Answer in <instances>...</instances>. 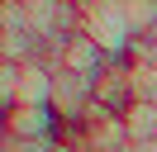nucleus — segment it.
<instances>
[{
	"instance_id": "6",
	"label": "nucleus",
	"mask_w": 157,
	"mask_h": 152,
	"mask_svg": "<svg viewBox=\"0 0 157 152\" xmlns=\"http://www.w3.org/2000/svg\"><path fill=\"white\" fill-rule=\"evenodd\" d=\"M124 124H128L133 142H157V104L152 100H133L124 109Z\"/></svg>"
},
{
	"instance_id": "3",
	"label": "nucleus",
	"mask_w": 157,
	"mask_h": 152,
	"mask_svg": "<svg viewBox=\"0 0 157 152\" xmlns=\"http://www.w3.org/2000/svg\"><path fill=\"white\" fill-rule=\"evenodd\" d=\"M57 66H62V71H76V76H90V81H100V76L114 66V57H109L105 48L90 38V33H71L67 43H62Z\"/></svg>"
},
{
	"instance_id": "4",
	"label": "nucleus",
	"mask_w": 157,
	"mask_h": 152,
	"mask_svg": "<svg viewBox=\"0 0 157 152\" xmlns=\"http://www.w3.org/2000/svg\"><path fill=\"white\" fill-rule=\"evenodd\" d=\"M5 128H10L14 138H52V142H62L67 124L57 119L52 104H14V109L5 114Z\"/></svg>"
},
{
	"instance_id": "5",
	"label": "nucleus",
	"mask_w": 157,
	"mask_h": 152,
	"mask_svg": "<svg viewBox=\"0 0 157 152\" xmlns=\"http://www.w3.org/2000/svg\"><path fill=\"white\" fill-rule=\"evenodd\" d=\"M52 81H57V66L29 57L19 62V104H52Z\"/></svg>"
},
{
	"instance_id": "7",
	"label": "nucleus",
	"mask_w": 157,
	"mask_h": 152,
	"mask_svg": "<svg viewBox=\"0 0 157 152\" xmlns=\"http://www.w3.org/2000/svg\"><path fill=\"white\" fill-rule=\"evenodd\" d=\"M124 14L133 24V38L157 33V0H124Z\"/></svg>"
},
{
	"instance_id": "9",
	"label": "nucleus",
	"mask_w": 157,
	"mask_h": 152,
	"mask_svg": "<svg viewBox=\"0 0 157 152\" xmlns=\"http://www.w3.org/2000/svg\"><path fill=\"white\" fill-rule=\"evenodd\" d=\"M57 147H62V142H52V138H14V133H10L0 152H57Z\"/></svg>"
},
{
	"instance_id": "10",
	"label": "nucleus",
	"mask_w": 157,
	"mask_h": 152,
	"mask_svg": "<svg viewBox=\"0 0 157 152\" xmlns=\"http://www.w3.org/2000/svg\"><path fill=\"white\" fill-rule=\"evenodd\" d=\"M5 138H10V128H5V114H0V147H5Z\"/></svg>"
},
{
	"instance_id": "1",
	"label": "nucleus",
	"mask_w": 157,
	"mask_h": 152,
	"mask_svg": "<svg viewBox=\"0 0 157 152\" xmlns=\"http://www.w3.org/2000/svg\"><path fill=\"white\" fill-rule=\"evenodd\" d=\"M81 33H90L100 48H105L114 62H124L133 52V24L124 14V0H95L90 10H81Z\"/></svg>"
},
{
	"instance_id": "8",
	"label": "nucleus",
	"mask_w": 157,
	"mask_h": 152,
	"mask_svg": "<svg viewBox=\"0 0 157 152\" xmlns=\"http://www.w3.org/2000/svg\"><path fill=\"white\" fill-rule=\"evenodd\" d=\"M19 104V62H0V114Z\"/></svg>"
},
{
	"instance_id": "2",
	"label": "nucleus",
	"mask_w": 157,
	"mask_h": 152,
	"mask_svg": "<svg viewBox=\"0 0 157 152\" xmlns=\"http://www.w3.org/2000/svg\"><path fill=\"white\" fill-rule=\"evenodd\" d=\"M52 109L67 128H81L95 109V81L90 76H76V71H62L57 66V81H52Z\"/></svg>"
}]
</instances>
